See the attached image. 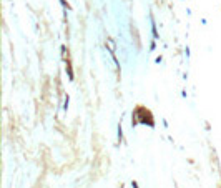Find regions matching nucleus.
Here are the masks:
<instances>
[{
	"mask_svg": "<svg viewBox=\"0 0 221 188\" xmlns=\"http://www.w3.org/2000/svg\"><path fill=\"white\" fill-rule=\"evenodd\" d=\"M138 123H140V125L150 127L151 130L155 128V118H153V113H151L148 108L141 107V105H138L136 108L131 112V128H135Z\"/></svg>",
	"mask_w": 221,
	"mask_h": 188,
	"instance_id": "1",
	"label": "nucleus"
},
{
	"mask_svg": "<svg viewBox=\"0 0 221 188\" xmlns=\"http://www.w3.org/2000/svg\"><path fill=\"white\" fill-rule=\"evenodd\" d=\"M148 18H150V23H151V35H153L155 40H160L158 25H156V22H155V15H153V13H150V15H148Z\"/></svg>",
	"mask_w": 221,
	"mask_h": 188,
	"instance_id": "2",
	"label": "nucleus"
},
{
	"mask_svg": "<svg viewBox=\"0 0 221 188\" xmlns=\"http://www.w3.org/2000/svg\"><path fill=\"white\" fill-rule=\"evenodd\" d=\"M105 47L108 48L110 55H112V53H117V42H115L112 37H106V40H105Z\"/></svg>",
	"mask_w": 221,
	"mask_h": 188,
	"instance_id": "3",
	"label": "nucleus"
},
{
	"mask_svg": "<svg viewBox=\"0 0 221 188\" xmlns=\"http://www.w3.org/2000/svg\"><path fill=\"white\" fill-rule=\"evenodd\" d=\"M117 140H118V145H120V143H126L125 142V135H123V125H121V120H120V123L117 125Z\"/></svg>",
	"mask_w": 221,
	"mask_h": 188,
	"instance_id": "4",
	"label": "nucleus"
},
{
	"mask_svg": "<svg viewBox=\"0 0 221 188\" xmlns=\"http://www.w3.org/2000/svg\"><path fill=\"white\" fill-rule=\"evenodd\" d=\"M65 70H67V75L70 78V82H73L75 80V73H73V67H71V62L68 59L65 60Z\"/></svg>",
	"mask_w": 221,
	"mask_h": 188,
	"instance_id": "5",
	"label": "nucleus"
},
{
	"mask_svg": "<svg viewBox=\"0 0 221 188\" xmlns=\"http://www.w3.org/2000/svg\"><path fill=\"white\" fill-rule=\"evenodd\" d=\"M68 107H70V95L67 93V95L63 97V107H62L63 112H68Z\"/></svg>",
	"mask_w": 221,
	"mask_h": 188,
	"instance_id": "6",
	"label": "nucleus"
},
{
	"mask_svg": "<svg viewBox=\"0 0 221 188\" xmlns=\"http://www.w3.org/2000/svg\"><path fill=\"white\" fill-rule=\"evenodd\" d=\"M60 5L63 7V10H68V12H71V10H73V9H71V5L68 4L67 0H60Z\"/></svg>",
	"mask_w": 221,
	"mask_h": 188,
	"instance_id": "7",
	"label": "nucleus"
},
{
	"mask_svg": "<svg viewBox=\"0 0 221 188\" xmlns=\"http://www.w3.org/2000/svg\"><path fill=\"white\" fill-rule=\"evenodd\" d=\"M60 52H62V53H60V57H62V60L65 62V60H67V57H65V52H67V47H65V45H62V47H60Z\"/></svg>",
	"mask_w": 221,
	"mask_h": 188,
	"instance_id": "8",
	"label": "nucleus"
},
{
	"mask_svg": "<svg viewBox=\"0 0 221 188\" xmlns=\"http://www.w3.org/2000/svg\"><path fill=\"white\" fill-rule=\"evenodd\" d=\"M156 42H158V40H151V43H150V52H155V48H156Z\"/></svg>",
	"mask_w": 221,
	"mask_h": 188,
	"instance_id": "9",
	"label": "nucleus"
},
{
	"mask_svg": "<svg viewBox=\"0 0 221 188\" xmlns=\"http://www.w3.org/2000/svg\"><path fill=\"white\" fill-rule=\"evenodd\" d=\"M185 55H186V60H190V57H191V53H190V47H185Z\"/></svg>",
	"mask_w": 221,
	"mask_h": 188,
	"instance_id": "10",
	"label": "nucleus"
},
{
	"mask_svg": "<svg viewBox=\"0 0 221 188\" xmlns=\"http://www.w3.org/2000/svg\"><path fill=\"white\" fill-rule=\"evenodd\" d=\"M161 62H163V55H158V57L155 59V63H156V65H160Z\"/></svg>",
	"mask_w": 221,
	"mask_h": 188,
	"instance_id": "11",
	"label": "nucleus"
},
{
	"mask_svg": "<svg viewBox=\"0 0 221 188\" xmlns=\"http://www.w3.org/2000/svg\"><path fill=\"white\" fill-rule=\"evenodd\" d=\"M131 187H133V188H140V187H138V181H136V180H133V181H131Z\"/></svg>",
	"mask_w": 221,
	"mask_h": 188,
	"instance_id": "12",
	"label": "nucleus"
},
{
	"mask_svg": "<svg viewBox=\"0 0 221 188\" xmlns=\"http://www.w3.org/2000/svg\"><path fill=\"white\" fill-rule=\"evenodd\" d=\"M181 97H183V98H186V97H188V93H186V90H181Z\"/></svg>",
	"mask_w": 221,
	"mask_h": 188,
	"instance_id": "13",
	"label": "nucleus"
}]
</instances>
